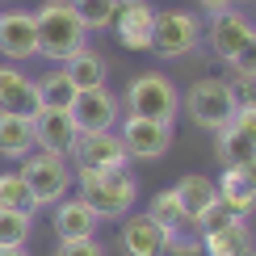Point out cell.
I'll list each match as a JSON object with an SVG mask.
<instances>
[{"label":"cell","mask_w":256,"mask_h":256,"mask_svg":"<svg viewBox=\"0 0 256 256\" xmlns=\"http://www.w3.org/2000/svg\"><path fill=\"white\" fill-rule=\"evenodd\" d=\"M50 256H105V248L97 244V236L92 240H59V248Z\"/></svg>","instance_id":"f546056e"},{"label":"cell","mask_w":256,"mask_h":256,"mask_svg":"<svg viewBox=\"0 0 256 256\" xmlns=\"http://www.w3.org/2000/svg\"><path fill=\"white\" fill-rule=\"evenodd\" d=\"M97 222H101V218L92 214L80 198H59V202H55V218H50V227H55L59 240H92Z\"/></svg>","instance_id":"2e32d148"},{"label":"cell","mask_w":256,"mask_h":256,"mask_svg":"<svg viewBox=\"0 0 256 256\" xmlns=\"http://www.w3.org/2000/svg\"><path fill=\"white\" fill-rule=\"evenodd\" d=\"M30 231H34V214H26V210H0V248L30 244Z\"/></svg>","instance_id":"4316f807"},{"label":"cell","mask_w":256,"mask_h":256,"mask_svg":"<svg viewBox=\"0 0 256 256\" xmlns=\"http://www.w3.org/2000/svg\"><path fill=\"white\" fill-rule=\"evenodd\" d=\"M214 189H218V206H227L236 218H248V214H252L256 198L240 185V172H236V168H222V176L214 180Z\"/></svg>","instance_id":"603a6c76"},{"label":"cell","mask_w":256,"mask_h":256,"mask_svg":"<svg viewBox=\"0 0 256 256\" xmlns=\"http://www.w3.org/2000/svg\"><path fill=\"white\" fill-rule=\"evenodd\" d=\"M122 114V101L114 97L110 88H84L72 101V122L76 130H114Z\"/></svg>","instance_id":"9c48e42d"},{"label":"cell","mask_w":256,"mask_h":256,"mask_svg":"<svg viewBox=\"0 0 256 256\" xmlns=\"http://www.w3.org/2000/svg\"><path fill=\"white\" fill-rule=\"evenodd\" d=\"M63 72L72 76V84H76V92H84V88H105V76H110L105 59L97 55V50H88V46H80L76 55H72L68 63H63Z\"/></svg>","instance_id":"44dd1931"},{"label":"cell","mask_w":256,"mask_h":256,"mask_svg":"<svg viewBox=\"0 0 256 256\" xmlns=\"http://www.w3.org/2000/svg\"><path fill=\"white\" fill-rule=\"evenodd\" d=\"M180 110L194 118V126H202V130H222L231 118H236V92H231V84L227 80H218V76H202L194 80L185 88V97H180Z\"/></svg>","instance_id":"277c9868"},{"label":"cell","mask_w":256,"mask_h":256,"mask_svg":"<svg viewBox=\"0 0 256 256\" xmlns=\"http://www.w3.org/2000/svg\"><path fill=\"white\" fill-rule=\"evenodd\" d=\"M76 122L72 110H38L34 114V143L38 152H55V156H72L76 147Z\"/></svg>","instance_id":"8fae6325"},{"label":"cell","mask_w":256,"mask_h":256,"mask_svg":"<svg viewBox=\"0 0 256 256\" xmlns=\"http://www.w3.org/2000/svg\"><path fill=\"white\" fill-rule=\"evenodd\" d=\"M126 105V118H147V122H176L180 114V92L164 72H143L126 84V92L118 97Z\"/></svg>","instance_id":"3957f363"},{"label":"cell","mask_w":256,"mask_h":256,"mask_svg":"<svg viewBox=\"0 0 256 256\" xmlns=\"http://www.w3.org/2000/svg\"><path fill=\"white\" fill-rule=\"evenodd\" d=\"M122 256H164V227H156L147 214L122 218Z\"/></svg>","instance_id":"9a60e30c"},{"label":"cell","mask_w":256,"mask_h":256,"mask_svg":"<svg viewBox=\"0 0 256 256\" xmlns=\"http://www.w3.org/2000/svg\"><path fill=\"white\" fill-rule=\"evenodd\" d=\"M68 4L76 8V17H80L84 30H105V26H114L122 0H68Z\"/></svg>","instance_id":"484cf974"},{"label":"cell","mask_w":256,"mask_h":256,"mask_svg":"<svg viewBox=\"0 0 256 256\" xmlns=\"http://www.w3.org/2000/svg\"><path fill=\"white\" fill-rule=\"evenodd\" d=\"M231 92H236V105H256V80H240V76H231Z\"/></svg>","instance_id":"4dcf8cb0"},{"label":"cell","mask_w":256,"mask_h":256,"mask_svg":"<svg viewBox=\"0 0 256 256\" xmlns=\"http://www.w3.org/2000/svg\"><path fill=\"white\" fill-rule=\"evenodd\" d=\"M34 34H38V55H46L55 63H68L84 46L88 30L80 26L76 8H72L68 0H46L34 13Z\"/></svg>","instance_id":"7a4b0ae2"},{"label":"cell","mask_w":256,"mask_h":256,"mask_svg":"<svg viewBox=\"0 0 256 256\" xmlns=\"http://www.w3.org/2000/svg\"><path fill=\"white\" fill-rule=\"evenodd\" d=\"M244 252H252V231L244 218L227 222L222 231L202 236V256H244Z\"/></svg>","instance_id":"ffe728a7"},{"label":"cell","mask_w":256,"mask_h":256,"mask_svg":"<svg viewBox=\"0 0 256 256\" xmlns=\"http://www.w3.org/2000/svg\"><path fill=\"white\" fill-rule=\"evenodd\" d=\"M68 160H76V168H97V172L126 168V152H122L118 130H80Z\"/></svg>","instance_id":"ba28073f"},{"label":"cell","mask_w":256,"mask_h":256,"mask_svg":"<svg viewBox=\"0 0 256 256\" xmlns=\"http://www.w3.org/2000/svg\"><path fill=\"white\" fill-rule=\"evenodd\" d=\"M0 256H34L30 244H13V248H0Z\"/></svg>","instance_id":"e575fe53"},{"label":"cell","mask_w":256,"mask_h":256,"mask_svg":"<svg viewBox=\"0 0 256 256\" xmlns=\"http://www.w3.org/2000/svg\"><path fill=\"white\" fill-rule=\"evenodd\" d=\"M252 34V21L240 13V8H227V13H214L210 17V30H202V38L210 42V50H214V59L231 63L240 55V46L248 42Z\"/></svg>","instance_id":"30bf717a"},{"label":"cell","mask_w":256,"mask_h":256,"mask_svg":"<svg viewBox=\"0 0 256 256\" xmlns=\"http://www.w3.org/2000/svg\"><path fill=\"white\" fill-rule=\"evenodd\" d=\"M30 152H38V143H34V118L0 110V156H4V160H26Z\"/></svg>","instance_id":"ac0fdd59"},{"label":"cell","mask_w":256,"mask_h":256,"mask_svg":"<svg viewBox=\"0 0 256 256\" xmlns=\"http://www.w3.org/2000/svg\"><path fill=\"white\" fill-rule=\"evenodd\" d=\"M198 4H202V8H206V13H210V17H214V13H227V8H231V4H236V0H198Z\"/></svg>","instance_id":"836d02e7"},{"label":"cell","mask_w":256,"mask_h":256,"mask_svg":"<svg viewBox=\"0 0 256 256\" xmlns=\"http://www.w3.org/2000/svg\"><path fill=\"white\" fill-rule=\"evenodd\" d=\"M164 256H202V236L189 227L164 231Z\"/></svg>","instance_id":"83f0119b"},{"label":"cell","mask_w":256,"mask_h":256,"mask_svg":"<svg viewBox=\"0 0 256 256\" xmlns=\"http://www.w3.org/2000/svg\"><path fill=\"white\" fill-rule=\"evenodd\" d=\"M147 218H152L156 227H164V231L189 227V222H185V210H180V202H176V189H160V194L152 198V206H147Z\"/></svg>","instance_id":"d4e9b609"},{"label":"cell","mask_w":256,"mask_h":256,"mask_svg":"<svg viewBox=\"0 0 256 256\" xmlns=\"http://www.w3.org/2000/svg\"><path fill=\"white\" fill-rule=\"evenodd\" d=\"M231 76H240V80H256V30L248 34V42L240 46V55L231 59Z\"/></svg>","instance_id":"f1b7e54d"},{"label":"cell","mask_w":256,"mask_h":256,"mask_svg":"<svg viewBox=\"0 0 256 256\" xmlns=\"http://www.w3.org/2000/svg\"><path fill=\"white\" fill-rule=\"evenodd\" d=\"M236 172H240V185L256 198V160H252V164H244V168H236Z\"/></svg>","instance_id":"d6a6232c"},{"label":"cell","mask_w":256,"mask_h":256,"mask_svg":"<svg viewBox=\"0 0 256 256\" xmlns=\"http://www.w3.org/2000/svg\"><path fill=\"white\" fill-rule=\"evenodd\" d=\"M202 21L185 8H160L152 21V50L160 59H185L202 46Z\"/></svg>","instance_id":"8992f818"},{"label":"cell","mask_w":256,"mask_h":256,"mask_svg":"<svg viewBox=\"0 0 256 256\" xmlns=\"http://www.w3.org/2000/svg\"><path fill=\"white\" fill-rule=\"evenodd\" d=\"M17 172L26 176L30 194L38 198V206H55L59 198H68L72 180H76L72 160H68V156H55V152H30L26 160H21Z\"/></svg>","instance_id":"5b68a950"},{"label":"cell","mask_w":256,"mask_h":256,"mask_svg":"<svg viewBox=\"0 0 256 256\" xmlns=\"http://www.w3.org/2000/svg\"><path fill=\"white\" fill-rule=\"evenodd\" d=\"M0 210H26V214L42 210L21 172H0Z\"/></svg>","instance_id":"cb8c5ba5"},{"label":"cell","mask_w":256,"mask_h":256,"mask_svg":"<svg viewBox=\"0 0 256 256\" xmlns=\"http://www.w3.org/2000/svg\"><path fill=\"white\" fill-rule=\"evenodd\" d=\"M0 55L4 59H34L38 55V34H34V13L13 8V13H0Z\"/></svg>","instance_id":"7c38bea8"},{"label":"cell","mask_w":256,"mask_h":256,"mask_svg":"<svg viewBox=\"0 0 256 256\" xmlns=\"http://www.w3.org/2000/svg\"><path fill=\"white\" fill-rule=\"evenodd\" d=\"M34 92H38L42 110H72V101H76V84H72V76L63 68L46 72V76L34 84Z\"/></svg>","instance_id":"7402d4cb"},{"label":"cell","mask_w":256,"mask_h":256,"mask_svg":"<svg viewBox=\"0 0 256 256\" xmlns=\"http://www.w3.org/2000/svg\"><path fill=\"white\" fill-rule=\"evenodd\" d=\"M231 122H236L240 130H248V134L256 138V105H240V110H236V118H231Z\"/></svg>","instance_id":"1f68e13d"},{"label":"cell","mask_w":256,"mask_h":256,"mask_svg":"<svg viewBox=\"0 0 256 256\" xmlns=\"http://www.w3.org/2000/svg\"><path fill=\"white\" fill-rule=\"evenodd\" d=\"M76 180H80V202L92 210L101 222L110 218H126L134 210V198H138V180L130 168H76Z\"/></svg>","instance_id":"6da1fadb"},{"label":"cell","mask_w":256,"mask_h":256,"mask_svg":"<svg viewBox=\"0 0 256 256\" xmlns=\"http://www.w3.org/2000/svg\"><path fill=\"white\" fill-rule=\"evenodd\" d=\"M214 152H218V164L222 168H244V164L256 160V138L248 130H240L236 122H227L214 134Z\"/></svg>","instance_id":"d6986e66"},{"label":"cell","mask_w":256,"mask_h":256,"mask_svg":"<svg viewBox=\"0 0 256 256\" xmlns=\"http://www.w3.org/2000/svg\"><path fill=\"white\" fill-rule=\"evenodd\" d=\"M176 202H180V210H185V222L194 227V222L218 202V189H214V180H210V176L189 172V176L176 180Z\"/></svg>","instance_id":"e0dca14e"},{"label":"cell","mask_w":256,"mask_h":256,"mask_svg":"<svg viewBox=\"0 0 256 256\" xmlns=\"http://www.w3.org/2000/svg\"><path fill=\"white\" fill-rule=\"evenodd\" d=\"M152 4L147 0H122L118 17H114V30H118V42L126 50H152Z\"/></svg>","instance_id":"4fadbf2b"},{"label":"cell","mask_w":256,"mask_h":256,"mask_svg":"<svg viewBox=\"0 0 256 256\" xmlns=\"http://www.w3.org/2000/svg\"><path fill=\"white\" fill-rule=\"evenodd\" d=\"M0 110L4 114H26V118H34L42 110L38 92H34V80L26 72L8 68V63H0Z\"/></svg>","instance_id":"5bb4252c"},{"label":"cell","mask_w":256,"mask_h":256,"mask_svg":"<svg viewBox=\"0 0 256 256\" xmlns=\"http://www.w3.org/2000/svg\"><path fill=\"white\" fill-rule=\"evenodd\" d=\"M126 160H164L172 147V126L168 122H147V118H126L118 126Z\"/></svg>","instance_id":"52a82bcc"}]
</instances>
